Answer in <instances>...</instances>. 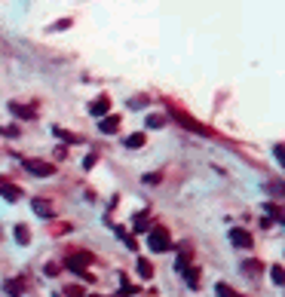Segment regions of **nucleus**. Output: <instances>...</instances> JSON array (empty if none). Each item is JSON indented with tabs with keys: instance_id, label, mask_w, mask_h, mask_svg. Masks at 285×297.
Wrapping results in <instances>:
<instances>
[{
	"instance_id": "nucleus-1",
	"label": "nucleus",
	"mask_w": 285,
	"mask_h": 297,
	"mask_svg": "<svg viewBox=\"0 0 285 297\" xmlns=\"http://www.w3.org/2000/svg\"><path fill=\"white\" fill-rule=\"evenodd\" d=\"M147 245H150V251H169V248H172L169 230H166V227H153V230L147 233Z\"/></svg>"
},
{
	"instance_id": "nucleus-2",
	"label": "nucleus",
	"mask_w": 285,
	"mask_h": 297,
	"mask_svg": "<svg viewBox=\"0 0 285 297\" xmlns=\"http://www.w3.org/2000/svg\"><path fill=\"white\" fill-rule=\"evenodd\" d=\"M22 166H25L31 175H40V178L55 175V166H52V163H43V160H22Z\"/></svg>"
},
{
	"instance_id": "nucleus-3",
	"label": "nucleus",
	"mask_w": 285,
	"mask_h": 297,
	"mask_svg": "<svg viewBox=\"0 0 285 297\" xmlns=\"http://www.w3.org/2000/svg\"><path fill=\"white\" fill-rule=\"evenodd\" d=\"M230 242L236 245V248H252V233L249 230H230Z\"/></svg>"
},
{
	"instance_id": "nucleus-4",
	"label": "nucleus",
	"mask_w": 285,
	"mask_h": 297,
	"mask_svg": "<svg viewBox=\"0 0 285 297\" xmlns=\"http://www.w3.org/2000/svg\"><path fill=\"white\" fill-rule=\"evenodd\" d=\"M89 261H92L89 254H74V257H68V261H65V267H68V270H74V273L80 276V273H83V267H86Z\"/></svg>"
},
{
	"instance_id": "nucleus-5",
	"label": "nucleus",
	"mask_w": 285,
	"mask_h": 297,
	"mask_svg": "<svg viewBox=\"0 0 285 297\" xmlns=\"http://www.w3.org/2000/svg\"><path fill=\"white\" fill-rule=\"evenodd\" d=\"M107 107H110V98H107V95H98V98L89 104V114H92V117H104Z\"/></svg>"
},
{
	"instance_id": "nucleus-6",
	"label": "nucleus",
	"mask_w": 285,
	"mask_h": 297,
	"mask_svg": "<svg viewBox=\"0 0 285 297\" xmlns=\"http://www.w3.org/2000/svg\"><path fill=\"white\" fill-rule=\"evenodd\" d=\"M172 114H175V120H178V123H184L187 129H193V132H199V135H209V129H206V126H199L196 120H190L187 114H181V110H172Z\"/></svg>"
},
{
	"instance_id": "nucleus-7",
	"label": "nucleus",
	"mask_w": 285,
	"mask_h": 297,
	"mask_svg": "<svg viewBox=\"0 0 285 297\" xmlns=\"http://www.w3.org/2000/svg\"><path fill=\"white\" fill-rule=\"evenodd\" d=\"M10 110H13V114L16 117H22V120H34V107H28V104H10Z\"/></svg>"
},
{
	"instance_id": "nucleus-8",
	"label": "nucleus",
	"mask_w": 285,
	"mask_h": 297,
	"mask_svg": "<svg viewBox=\"0 0 285 297\" xmlns=\"http://www.w3.org/2000/svg\"><path fill=\"white\" fill-rule=\"evenodd\" d=\"M34 211H37L40 217H52V205L43 202V199H34Z\"/></svg>"
},
{
	"instance_id": "nucleus-9",
	"label": "nucleus",
	"mask_w": 285,
	"mask_h": 297,
	"mask_svg": "<svg viewBox=\"0 0 285 297\" xmlns=\"http://www.w3.org/2000/svg\"><path fill=\"white\" fill-rule=\"evenodd\" d=\"M13 233H16V242H19V245H28V242H31V233H28V227H25V224H19Z\"/></svg>"
},
{
	"instance_id": "nucleus-10",
	"label": "nucleus",
	"mask_w": 285,
	"mask_h": 297,
	"mask_svg": "<svg viewBox=\"0 0 285 297\" xmlns=\"http://www.w3.org/2000/svg\"><path fill=\"white\" fill-rule=\"evenodd\" d=\"M215 291H218V297H242V294H239V291H233L227 282H218V285H215Z\"/></svg>"
},
{
	"instance_id": "nucleus-11",
	"label": "nucleus",
	"mask_w": 285,
	"mask_h": 297,
	"mask_svg": "<svg viewBox=\"0 0 285 297\" xmlns=\"http://www.w3.org/2000/svg\"><path fill=\"white\" fill-rule=\"evenodd\" d=\"M264 267H261V261H246V264H242V273H246V276H258Z\"/></svg>"
},
{
	"instance_id": "nucleus-12",
	"label": "nucleus",
	"mask_w": 285,
	"mask_h": 297,
	"mask_svg": "<svg viewBox=\"0 0 285 297\" xmlns=\"http://www.w3.org/2000/svg\"><path fill=\"white\" fill-rule=\"evenodd\" d=\"M138 276L141 279H150L153 276V267H150V261H144V257H138Z\"/></svg>"
},
{
	"instance_id": "nucleus-13",
	"label": "nucleus",
	"mask_w": 285,
	"mask_h": 297,
	"mask_svg": "<svg viewBox=\"0 0 285 297\" xmlns=\"http://www.w3.org/2000/svg\"><path fill=\"white\" fill-rule=\"evenodd\" d=\"M117 126H120L117 117H104V120H101V132H117Z\"/></svg>"
},
{
	"instance_id": "nucleus-14",
	"label": "nucleus",
	"mask_w": 285,
	"mask_h": 297,
	"mask_svg": "<svg viewBox=\"0 0 285 297\" xmlns=\"http://www.w3.org/2000/svg\"><path fill=\"white\" fill-rule=\"evenodd\" d=\"M184 279H187V285H190V288H199V270H187V273H184Z\"/></svg>"
},
{
	"instance_id": "nucleus-15",
	"label": "nucleus",
	"mask_w": 285,
	"mask_h": 297,
	"mask_svg": "<svg viewBox=\"0 0 285 297\" xmlns=\"http://www.w3.org/2000/svg\"><path fill=\"white\" fill-rule=\"evenodd\" d=\"M22 291H25V285H22V282H16V279H13V282H7V294H13V297H19Z\"/></svg>"
},
{
	"instance_id": "nucleus-16",
	"label": "nucleus",
	"mask_w": 285,
	"mask_h": 297,
	"mask_svg": "<svg viewBox=\"0 0 285 297\" xmlns=\"http://www.w3.org/2000/svg\"><path fill=\"white\" fill-rule=\"evenodd\" d=\"M141 144H144V135H141V132H138V135H129V138H126V147H141Z\"/></svg>"
},
{
	"instance_id": "nucleus-17",
	"label": "nucleus",
	"mask_w": 285,
	"mask_h": 297,
	"mask_svg": "<svg viewBox=\"0 0 285 297\" xmlns=\"http://www.w3.org/2000/svg\"><path fill=\"white\" fill-rule=\"evenodd\" d=\"M270 276H273V282H276V285H282V282H285V273H282V267H273V270H270Z\"/></svg>"
},
{
	"instance_id": "nucleus-18",
	"label": "nucleus",
	"mask_w": 285,
	"mask_h": 297,
	"mask_svg": "<svg viewBox=\"0 0 285 297\" xmlns=\"http://www.w3.org/2000/svg\"><path fill=\"white\" fill-rule=\"evenodd\" d=\"M65 294H68V297H83V288H80V285H68Z\"/></svg>"
},
{
	"instance_id": "nucleus-19",
	"label": "nucleus",
	"mask_w": 285,
	"mask_h": 297,
	"mask_svg": "<svg viewBox=\"0 0 285 297\" xmlns=\"http://www.w3.org/2000/svg\"><path fill=\"white\" fill-rule=\"evenodd\" d=\"M147 126H150V129L162 126V117H159V114H150V117H147Z\"/></svg>"
},
{
	"instance_id": "nucleus-20",
	"label": "nucleus",
	"mask_w": 285,
	"mask_h": 297,
	"mask_svg": "<svg viewBox=\"0 0 285 297\" xmlns=\"http://www.w3.org/2000/svg\"><path fill=\"white\" fill-rule=\"evenodd\" d=\"M4 196H7V199H19V190H16V187H7Z\"/></svg>"
},
{
	"instance_id": "nucleus-21",
	"label": "nucleus",
	"mask_w": 285,
	"mask_h": 297,
	"mask_svg": "<svg viewBox=\"0 0 285 297\" xmlns=\"http://www.w3.org/2000/svg\"><path fill=\"white\" fill-rule=\"evenodd\" d=\"M273 154H276V160H279V163H285V160H282V157H285V151H282V144H276V151H273Z\"/></svg>"
}]
</instances>
